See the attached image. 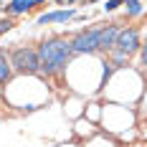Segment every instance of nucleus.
Listing matches in <instances>:
<instances>
[{
	"instance_id": "f257e3e1",
	"label": "nucleus",
	"mask_w": 147,
	"mask_h": 147,
	"mask_svg": "<svg viewBox=\"0 0 147 147\" xmlns=\"http://www.w3.org/2000/svg\"><path fill=\"white\" fill-rule=\"evenodd\" d=\"M74 48H71V41H63V38H51L41 43L38 48V56H41V71L43 74H56L61 71L69 59H71Z\"/></svg>"
},
{
	"instance_id": "f03ea898",
	"label": "nucleus",
	"mask_w": 147,
	"mask_h": 147,
	"mask_svg": "<svg viewBox=\"0 0 147 147\" xmlns=\"http://www.w3.org/2000/svg\"><path fill=\"white\" fill-rule=\"evenodd\" d=\"M10 63L20 74H38L41 71V56H38L36 48H15Z\"/></svg>"
},
{
	"instance_id": "7ed1b4c3",
	"label": "nucleus",
	"mask_w": 147,
	"mask_h": 147,
	"mask_svg": "<svg viewBox=\"0 0 147 147\" xmlns=\"http://www.w3.org/2000/svg\"><path fill=\"white\" fill-rule=\"evenodd\" d=\"M71 48H74V53H91V51H96L99 48V28L81 30L71 41Z\"/></svg>"
},
{
	"instance_id": "20e7f679",
	"label": "nucleus",
	"mask_w": 147,
	"mask_h": 147,
	"mask_svg": "<svg viewBox=\"0 0 147 147\" xmlns=\"http://www.w3.org/2000/svg\"><path fill=\"white\" fill-rule=\"evenodd\" d=\"M117 51H122L124 56H129V53H134L137 48H140V33L134 28H124L119 30V38H117V46H114Z\"/></svg>"
},
{
	"instance_id": "39448f33",
	"label": "nucleus",
	"mask_w": 147,
	"mask_h": 147,
	"mask_svg": "<svg viewBox=\"0 0 147 147\" xmlns=\"http://www.w3.org/2000/svg\"><path fill=\"white\" fill-rule=\"evenodd\" d=\"M119 30H122V28H117V26L99 28V48H104V51L114 48V46H117V38H119Z\"/></svg>"
},
{
	"instance_id": "423d86ee",
	"label": "nucleus",
	"mask_w": 147,
	"mask_h": 147,
	"mask_svg": "<svg viewBox=\"0 0 147 147\" xmlns=\"http://www.w3.org/2000/svg\"><path fill=\"white\" fill-rule=\"evenodd\" d=\"M69 18H74V10H56V13H43L38 18V23L46 26V23H66Z\"/></svg>"
},
{
	"instance_id": "0eeeda50",
	"label": "nucleus",
	"mask_w": 147,
	"mask_h": 147,
	"mask_svg": "<svg viewBox=\"0 0 147 147\" xmlns=\"http://www.w3.org/2000/svg\"><path fill=\"white\" fill-rule=\"evenodd\" d=\"M33 5H36V0H13L10 3V13L20 15V13H26V10H30Z\"/></svg>"
},
{
	"instance_id": "6e6552de",
	"label": "nucleus",
	"mask_w": 147,
	"mask_h": 147,
	"mask_svg": "<svg viewBox=\"0 0 147 147\" xmlns=\"http://www.w3.org/2000/svg\"><path fill=\"white\" fill-rule=\"evenodd\" d=\"M10 59H5V53H0V84H8L10 81Z\"/></svg>"
},
{
	"instance_id": "1a4fd4ad",
	"label": "nucleus",
	"mask_w": 147,
	"mask_h": 147,
	"mask_svg": "<svg viewBox=\"0 0 147 147\" xmlns=\"http://www.w3.org/2000/svg\"><path fill=\"white\" fill-rule=\"evenodd\" d=\"M127 10H129V15H137L140 10H142V5H140L137 0H129V3H127Z\"/></svg>"
},
{
	"instance_id": "9d476101",
	"label": "nucleus",
	"mask_w": 147,
	"mask_h": 147,
	"mask_svg": "<svg viewBox=\"0 0 147 147\" xmlns=\"http://www.w3.org/2000/svg\"><path fill=\"white\" fill-rule=\"evenodd\" d=\"M119 5H122V0H109V3H107L104 8H107V10H117Z\"/></svg>"
},
{
	"instance_id": "9b49d317",
	"label": "nucleus",
	"mask_w": 147,
	"mask_h": 147,
	"mask_svg": "<svg viewBox=\"0 0 147 147\" xmlns=\"http://www.w3.org/2000/svg\"><path fill=\"white\" fill-rule=\"evenodd\" d=\"M10 28H13L10 20H0V33H5V30H10Z\"/></svg>"
},
{
	"instance_id": "f8f14e48",
	"label": "nucleus",
	"mask_w": 147,
	"mask_h": 147,
	"mask_svg": "<svg viewBox=\"0 0 147 147\" xmlns=\"http://www.w3.org/2000/svg\"><path fill=\"white\" fill-rule=\"evenodd\" d=\"M142 66H147V46H142Z\"/></svg>"
},
{
	"instance_id": "ddd939ff",
	"label": "nucleus",
	"mask_w": 147,
	"mask_h": 147,
	"mask_svg": "<svg viewBox=\"0 0 147 147\" xmlns=\"http://www.w3.org/2000/svg\"><path fill=\"white\" fill-rule=\"evenodd\" d=\"M66 3H74V0H59V5H66Z\"/></svg>"
},
{
	"instance_id": "4468645a",
	"label": "nucleus",
	"mask_w": 147,
	"mask_h": 147,
	"mask_svg": "<svg viewBox=\"0 0 147 147\" xmlns=\"http://www.w3.org/2000/svg\"><path fill=\"white\" fill-rule=\"evenodd\" d=\"M89 3H96V0H89Z\"/></svg>"
},
{
	"instance_id": "2eb2a0df",
	"label": "nucleus",
	"mask_w": 147,
	"mask_h": 147,
	"mask_svg": "<svg viewBox=\"0 0 147 147\" xmlns=\"http://www.w3.org/2000/svg\"><path fill=\"white\" fill-rule=\"evenodd\" d=\"M36 3H41V0H36Z\"/></svg>"
}]
</instances>
